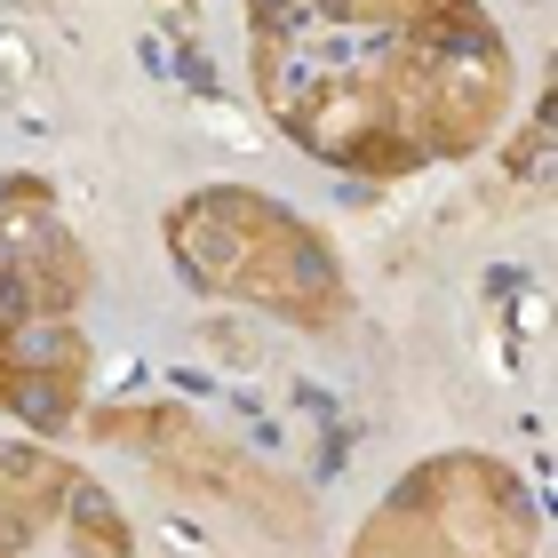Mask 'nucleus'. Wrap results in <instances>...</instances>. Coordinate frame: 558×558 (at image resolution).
<instances>
[{
	"label": "nucleus",
	"instance_id": "obj_1",
	"mask_svg": "<svg viewBox=\"0 0 558 558\" xmlns=\"http://www.w3.org/2000/svg\"><path fill=\"white\" fill-rule=\"evenodd\" d=\"M247 88L303 160L399 184L502 136L519 57L487 0H240Z\"/></svg>",
	"mask_w": 558,
	"mask_h": 558
},
{
	"label": "nucleus",
	"instance_id": "obj_2",
	"mask_svg": "<svg viewBox=\"0 0 558 558\" xmlns=\"http://www.w3.org/2000/svg\"><path fill=\"white\" fill-rule=\"evenodd\" d=\"M160 240H168L175 279L216 303L264 312L279 327H303V336H336L351 319V271L336 256V240L256 184L184 192L160 216Z\"/></svg>",
	"mask_w": 558,
	"mask_h": 558
},
{
	"label": "nucleus",
	"instance_id": "obj_3",
	"mask_svg": "<svg viewBox=\"0 0 558 558\" xmlns=\"http://www.w3.org/2000/svg\"><path fill=\"white\" fill-rule=\"evenodd\" d=\"M351 558H543V519L511 463L454 447L415 463L384 495Z\"/></svg>",
	"mask_w": 558,
	"mask_h": 558
},
{
	"label": "nucleus",
	"instance_id": "obj_4",
	"mask_svg": "<svg viewBox=\"0 0 558 558\" xmlns=\"http://www.w3.org/2000/svg\"><path fill=\"white\" fill-rule=\"evenodd\" d=\"M88 430H96V439L136 447L168 487H184V502H199V511H240V519H256L264 535H279V543L312 535V495L288 487L279 471H264L256 454H240L232 439L199 430L184 415V399H151V408H96Z\"/></svg>",
	"mask_w": 558,
	"mask_h": 558
},
{
	"label": "nucleus",
	"instance_id": "obj_5",
	"mask_svg": "<svg viewBox=\"0 0 558 558\" xmlns=\"http://www.w3.org/2000/svg\"><path fill=\"white\" fill-rule=\"evenodd\" d=\"M96 271L40 175H0V319H72Z\"/></svg>",
	"mask_w": 558,
	"mask_h": 558
},
{
	"label": "nucleus",
	"instance_id": "obj_6",
	"mask_svg": "<svg viewBox=\"0 0 558 558\" xmlns=\"http://www.w3.org/2000/svg\"><path fill=\"white\" fill-rule=\"evenodd\" d=\"M88 367V336L72 319H0V408L33 439H57L81 423Z\"/></svg>",
	"mask_w": 558,
	"mask_h": 558
}]
</instances>
